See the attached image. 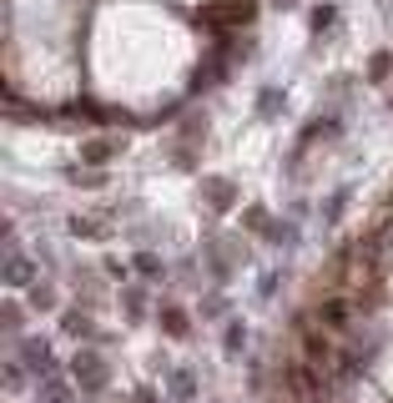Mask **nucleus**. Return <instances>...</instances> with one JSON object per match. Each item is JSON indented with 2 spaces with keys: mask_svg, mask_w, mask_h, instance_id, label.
<instances>
[{
  "mask_svg": "<svg viewBox=\"0 0 393 403\" xmlns=\"http://www.w3.org/2000/svg\"><path fill=\"white\" fill-rule=\"evenodd\" d=\"M71 378H76L81 388H106V378H111V368H106V358H101V353H91V348H81V353L71 358Z\"/></svg>",
  "mask_w": 393,
  "mask_h": 403,
  "instance_id": "1",
  "label": "nucleus"
},
{
  "mask_svg": "<svg viewBox=\"0 0 393 403\" xmlns=\"http://www.w3.org/2000/svg\"><path fill=\"white\" fill-rule=\"evenodd\" d=\"M318 323H323L328 333H348V328H353V303H348V298H328V303L318 308Z\"/></svg>",
  "mask_w": 393,
  "mask_h": 403,
  "instance_id": "2",
  "label": "nucleus"
},
{
  "mask_svg": "<svg viewBox=\"0 0 393 403\" xmlns=\"http://www.w3.org/2000/svg\"><path fill=\"white\" fill-rule=\"evenodd\" d=\"M6 282H11V287H36V262H31L26 252H11V257H6Z\"/></svg>",
  "mask_w": 393,
  "mask_h": 403,
  "instance_id": "3",
  "label": "nucleus"
},
{
  "mask_svg": "<svg viewBox=\"0 0 393 403\" xmlns=\"http://www.w3.org/2000/svg\"><path fill=\"white\" fill-rule=\"evenodd\" d=\"M26 363H31V373H50V343L45 338H26Z\"/></svg>",
  "mask_w": 393,
  "mask_h": 403,
  "instance_id": "4",
  "label": "nucleus"
},
{
  "mask_svg": "<svg viewBox=\"0 0 393 403\" xmlns=\"http://www.w3.org/2000/svg\"><path fill=\"white\" fill-rule=\"evenodd\" d=\"M117 151H122V141H111V136H101V141H86V146H81V156H86L91 166H96V161H106V156H117Z\"/></svg>",
  "mask_w": 393,
  "mask_h": 403,
  "instance_id": "5",
  "label": "nucleus"
},
{
  "mask_svg": "<svg viewBox=\"0 0 393 403\" xmlns=\"http://www.w3.org/2000/svg\"><path fill=\"white\" fill-rule=\"evenodd\" d=\"M161 333L166 338H187V313L182 308H161Z\"/></svg>",
  "mask_w": 393,
  "mask_h": 403,
  "instance_id": "6",
  "label": "nucleus"
},
{
  "mask_svg": "<svg viewBox=\"0 0 393 403\" xmlns=\"http://www.w3.org/2000/svg\"><path fill=\"white\" fill-rule=\"evenodd\" d=\"M41 403H71V383H55V378H41Z\"/></svg>",
  "mask_w": 393,
  "mask_h": 403,
  "instance_id": "7",
  "label": "nucleus"
},
{
  "mask_svg": "<svg viewBox=\"0 0 393 403\" xmlns=\"http://www.w3.org/2000/svg\"><path fill=\"white\" fill-rule=\"evenodd\" d=\"M207 202L222 212V207H232V182H207Z\"/></svg>",
  "mask_w": 393,
  "mask_h": 403,
  "instance_id": "8",
  "label": "nucleus"
},
{
  "mask_svg": "<svg viewBox=\"0 0 393 403\" xmlns=\"http://www.w3.org/2000/svg\"><path fill=\"white\" fill-rule=\"evenodd\" d=\"M131 267H136L141 277H161V257H156V252H136V262H131Z\"/></svg>",
  "mask_w": 393,
  "mask_h": 403,
  "instance_id": "9",
  "label": "nucleus"
},
{
  "mask_svg": "<svg viewBox=\"0 0 393 403\" xmlns=\"http://www.w3.org/2000/svg\"><path fill=\"white\" fill-rule=\"evenodd\" d=\"M277 106H283V91H262V101H257V111H262V117H272Z\"/></svg>",
  "mask_w": 393,
  "mask_h": 403,
  "instance_id": "10",
  "label": "nucleus"
},
{
  "mask_svg": "<svg viewBox=\"0 0 393 403\" xmlns=\"http://www.w3.org/2000/svg\"><path fill=\"white\" fill-rule=\"evenodd\" d=\"M122 303H126V313H141L146 293H141V287H126V293H122Z\"/></svg>",
  "mask_w": 393,
  "mask_h": 403,
  "instance_id": "11",
  "label": "nucleus"
},
{
  "mask_svg": "<svg viewBox=\"0 0 393 403\" xmlns=\"http://www.w3.org/2000/svg\"><path fill=\"white\" fill-rule=\"evenodd\" d=\"M333 16H338L333 6H318V11H313V31H328V26H333Z\"/></svg>",
  "mask_w": 393,
  "mask_h": 403,
  "instance_id": "12",
  "label": "nucleus"
},
{
  "mask_svg": "<svg viewBox=\"0 0 393 403\" xmlns=\"http://www.w3.org/2000/svg\"><path fill=\"white\" fill-rule=\"evenodd\" d=\"M86 328H91V323H86L81 313H66V333H71V338H86Z\"/></svg>",
  "mask_w": 393,
  "mask_h": 403,
  "instance_id": "13",
  "label": "nucleus"
},
{
  "mask_svg": "<svg viewBox=\"0 0 393 403\" xmlns=\"http://www.w3.org/2000/svg\"><path fill=\"white\" fill-rule=\"evenodd\" d=\"M31 303H36V308H50L55 298H50V287H41V282H36V287H31Z\"/></svg>",
  "mask_w": 393,
  "mask_h": 403,
  "instance_id": "14",
  "label": "nucleus"
},
{
  "mask_svg": "<svg viewBox=\"0 0 393 403\" xmlns=\"http://www.w3.org/2000/svg\"><path fill=\"white\" fill-rule=\"evenodd\" d=\"M242 343H247V333H242V323H232V328H227V348L237 353V348H242Z\"/></svg>",
  "mask_w": 393,
  "mask_h": 403,
  "instance_id": "15",
  "label": "nucleus"
},
{
  "mask_svg": "<svg viewBox=\"0 0 393 403\" xmlns=\"http://www.w3.org/2000/svg\"><path fill=\"white\" fill-rule=\"evenodd\" d=\"M172 388H177L182 398H192V373H177V378H172Z\"/></svg>",
  "mask_w": 393,
  "mask_h": 403,
  "instance_id": "16",
  "label": "nucleus"
},
{
  "mask_svg": "<svg viewBox=\"0 0 393 403\" xmlns=\"http://www.w3.org/2000/svg\"><path fill=\"white\" fill-rule=\"evenodd\" d=\"M136 403H156V393L151 388H136Z\"/></svg>",
  "mask_w": 393,
  "mask_h": 403,
  "instance_id": "17",
  "label": "nucleus"
},
{
  "mask_svg": "<svg viewBox=\"0 0 393 403\" xmlns=\"http://www.w3.org/2000/svg\"><path fill=\"white\" fill-rule=\"evenodd\" d=\"M272 6H293V0H272Z\"/></svg>",
  "mask_w": 393,
  "mask_h": 403,
  "instance_id": "18",
  "label": "nucleus"
}]
</instances>
